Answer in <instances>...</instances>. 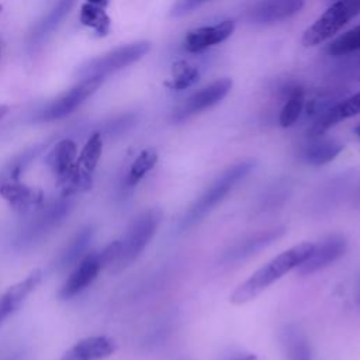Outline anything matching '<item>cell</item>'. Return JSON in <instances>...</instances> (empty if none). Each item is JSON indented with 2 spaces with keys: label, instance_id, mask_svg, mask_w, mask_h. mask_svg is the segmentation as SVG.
Returning a JSON list of instances; mask_svg holds the SVG:
<instances>
[{
  "label": "cell",
  "instance_id": "cell-1",
  "mask_svg": "<svg viewBox=\"0 0 360 360\" xmlns=\"http://www.w3.org/2000/svg\"><path fill=\"white\" fill-rule=\"evenodd\" d=\"M312 249V242H301L281 252L278 256H276L264 266H262L259 270H256L246 281L239 284L231 294L229 301L235 305H242L255 300L269 285L276 283L278 278H281L292 269H297L308 257Z\"/></svg>",
  "mask_w": 360,
  "mask_h": 360
},
{
  "label": "cell",
  "instance_id": "cell-2",
  "mask_svg": "<svg viewBox=\"0 0 360 360\" xmlns=\"http://www.w3.org/2000/svg\"><path fill=\"white\" fill-rule=\"evenodd\" d=\"M253 167V160H242L222 172L183 214L179 229L187 231L194 225L200 224L219 202L225 200V197L235 188L239 181H242L252 172Z\"/></svg>",
  "mask_w": 360,
  "mask_h": 360
},
{
  "label": "cell",
  "instance_id": "cell-3",
  "mask_svg": "<svg viewBox=\"0 0 360 360\" xmlns=\"http://www.w3.org/2000/svg\"><path fill=\"white\" fill-rule=\"evenodd\" d=\"M160 222L162 211L158 208H149L132 219L124 238L120 239V255L114 264L110 266L112 273L122 271L138 259L155 236Z\"/></svg>",
  "mask_w": 360,
  "mask_h": 360
},
{
  "label": "cell",
  "instance_id": "cell-4",
  "mask_svg": "<svg viewBox=\"0 0 360 360\" xmlns=\"http://www.w3.org/2000/svg\"><path fill=\"white\" fill-rule=\"evenodd\" d=\"M360 14V0H336L304 31L301 44L316 46L333 38L352 18Z\"/></svg>",
  "mask_w": 360,
  "mask_h": 360
},
{
  "label": "cell",
  "instance_id": "cell-5",
  "mask_svg": "<svg viewBox=\"0 0 360 360\" xmlns=\"http://www.w3.org/2000/svg\"><path fill=\"white\" fill-rule=\"evenodd\" d=\"M73 207L72 197L60 195L59 200L42 205L37 214L25 224L15 238V246L20 249L31 248L45 239L53 229H56L66 217H69Z\"/></svg>",
  "mask_w": 360,
  "mask_h": 360
},
{
  "label": "cell",
  "instance_id": "cell-6",
  "mask_svg": "<svg viewBox=\"0 0 360 360\" xmlns=\"http://www.w3.org/2000/svg\"><path fill=\"white\" fill-rule=\"evenodd\" d=\"M149 41H136L118 46L98 58L87 60L77 69V76H80L82 80L90 77H105L107 75L121 70L142 59L149 52Z\"/></svg>",
  "mask_w": 360,
  "mask_h": 360
},
{
  "label": "cell",
  "instance_id": "cell-7",
  "mask_svg": "<svg viewBox=\"0 0 360 360\" xmlns=\"http://www.w3.org/2000/svg\"><path fill=\"white\" fill-rule=\"evenodd\" d=\"M104 77H90L80 80L76 86L62 93L59 97L52 100L45 108H42L38 114V121H56L70 115L76 108H79L87 97L97 91V89L103 84Z\"/></svg>",
  "mask_w": 360,
  "mask_h": 360
},
{
  "label": "cell",
  "instance_id": "cell-8",
  "mask_svg": "<svg viewBox=\"0 0 360 360\" xmlns=\"http://www.w3.org/2000/svg\"><path fill=\"white\" fill-rule=\"evenodd\" d=\"M347 249V239L343 235L333 233L314 243L308 257L295 269L300 276H311L340 259Z\"/></svg>",
  "mask_w": 360,
  "mask_h": 360
},
{
  "label": "cell",
  "instance_id": "cell-9",
  "mask_svg": "<svg viewBox=\"0 0 360 360\" xmlns=\"http://www.w3.org/2000/svg\"><path fill=\"white\" fill-rule=\"evenodd\" d=\"M231 87H232V80L228 77H222L200 89L198 91L188 96L184 100V103L174 111L173 120L179 122L194 114L205 111L207 108H211L212 105L218 104L222 98H225Z\"/></svg>",
  "mask_w": 360,
  "mask_h": 360
},
{
  "label": "cell",
  "instance_id": "cell-10",
  "mask_svg": "<svg viewBox=\"0 0 360 360\" xmlns=\"http://www.w3.org/2000/svg\"><path fill=\"white\" fill-rule=\"evenodd\" d=\"M104 263L98 252L87 253L72 270L69 277L62 284L58 295L60 300H70L86 290L98 276Z\"/></svg>",
  "mask_w": 360,
  "mask_h": 360
},
{
  "label": "cell",
  "instance_id": "cell-11",
  "mask_svg": "<svg viewBox=\"0 0 360 360\" xmlns=\"http://www.w3.org/2000/svg\"><path fill=\"white\" fill-rule=\"evenodd\" d=\"M0 195L18 214L35 212L44 205L45 194L39 187L21 181H0Z\"/></svg>",
  "mask_w": 360,
  "mask_h": 360
},
{
  "label": "cell",
  "instance_id": "cell-12",
  "mask_svg": "<svg viewBox=\"0 0 360 360\" xmlns=\"http://www.w3.org/2000/svg\"><path fill=\"white\" fill-rule=\"evenodd\" d=\"M235 31L232 20H224L214 25H204L188 31L183 39V49L190 53L202 52L228 39Z\"/></svg>",
  "mask_w": 360,
  "mask_h": 360
},
{
  "label": "cell",
  "instance_id": "cell-13",
  "mask_svg": "<svg viewBox=\"0 0 360 360\" xmlns=\"http://www.w3.org/2000/svg\"><path fill=\"white\" fill-rule=\"evenodd\" d=\"M42 280V270L34 269L27 277L8 287L0 297V323L20 309L27 297L38 287Z\"/></svg>",
  "mask_w": 360,
  "mask_h": 360
},
{
  "label": "cell",
  "instance_id": "cell-14",
  "mask_svg": "<svg viewBox=\"0 0 360 360\" xmlns=\"http://www.w3.org/2000/svg\"><path fill=\"white\" fill-rule=\"evenodd\" d=\"M304 4V0H263L248 13V20L255 24L283 21L300 13Z\"/></svg>",
  "mask_w": 360,
  "mask_h": 360
},
{
  "label": "cell",
  "instance_id": "cell-15",
  "mask_svg": "<svg viewBox=\"0 0 360 360\" xmlns=\"http://www.w3.org/2000/svg\"><path fill=\"white\" fill-rule=\"evenodd\" d=\"M117 349V343L108 336H87L68 349L59 360H104Z\"/></svg>",
  "mask_w": 360,
  "mask_h": 360
},
{
  "label": "cell",
  "instance_id": "cell-16",
  "mask_svg": "<svg viewBox=\"0 0 360 360\" xmlns=\"http://www.w3.org/2000/svg\"><path fill=\"white\" fill-rule=\"evenodd\" d=\"M285 233V228L284 226H277V228H271L267 231H262V232H256L255 235H250L245 239H242L240 242L235 243L233 246H231L222 256V262H238L240 259L249 257L252 255H255L256 252L262 250L263 248L271 245L274 240H277L278 238H281Z\"/></svg>",
  "mask_w": 360,
  "mask_h": 360
},
{
  "label": "cell",
  "instance_id": "cell-17",
  "mask_svg": "<svg viewBox=\"0 0 360 360\" xmlns=\"http://www.w3.org/2000/svg\"><path fill=\"white\" fill-rule=\"evenodd\" d=\"M96 229L93 225H86L80 228L75 236L66 243V246L58 255L53 267L58 271H65L75 267L86 255L90 248V243L94 238Z\"/></svg>",
  "mask_w": 360,
  "mask_h": 360
},
{
  "label": "cell",
  "instance_id": "cell-18",
  "mask_svg": "<svg viewBox=\"0 0 360 360\" xmlns=\"http://www.w3.org/2000/svg\"><path fill=\"white\" fill-rule=\"evenodd\" d=\"M360 114V91L326 110L309 129L311 138H318L330 127Z\"/></svg>",
  "mask_w": 360,
  "mask_h": 360
},
{
  "label": "cell",
  "instance_id": "cell-19",
  "mask_svg": "<svg viewBox=\"0 0 360 360\" xmlns=\"http://www.w3.org/2000/svg\"><path fill=\"white\" fill-rule=\"evenodd\" d=\"M77 145L72 139H60L48 153L46 165L56 179L60 181L75 166L77 160Z\"/></svg>",
  "mask_w": 360,
  "mask_h": 360
},
{
  "label": "cell",
  "instance_id": "cell-20",
  "mask_svg": "<svg viewBox=\"0 0 360 360\" xmlns=\"http://www.w3.org/2000/svg\"><path fill=\"white\" fill-rule=\"evenodd\" d=\"M343 149V143L336 139L314 138L302 150V159L311 166H323L332 162Z\"/></svg>",
  "mask_w": 360,
  "mask_h": 360
},
{
  "label": "cell",
  "instance_id": "cell-21",
  "mask_svg": "<svg viewBox=\"0 0 360 360\" xmlns=\"http://www.w3.org/2000/svg\"><path fill=\"white\" fill-rule=\"evenodd\" d=\"M76 0H59L31 30L28 39L31 42H37L48 37L55 28L60 24V21L70 13Z\"/></svg>",
  "mask_w": 360,
  "mask_h": 360
},
{
  "label": "cell",
  "instance_id": "cell-22",
  "mask_svg": "<svg viewBox=\"0 0 360 360\" xmlns=\"http://www.w3.org/2000/svg\"><path fill=\"white\" fill-rule=\"evenodd\" d=\"M200 76L198 68L186 59H177L172 63L170 79L165 82V86L170 90H186L197 83Z\"/></svg>",
  "mask_w": 360,
  "mask_h": 360
},
{
  "label": "cell",
  "instance_id": "cell-23",
  "mask_svg": "<svg viewBox=\"0 0 360 360\" xmlns=\"http://www.w3.org/2000/svg\"><path fill=\"white\" fill-rule=\"evenodd\" d=\"M79 18L84 27L91 28L94 31V34H97L98 37H104L110 32L111 20L103 7H98V6H94L90 3H84L80 7Z\"/></svg>",
  "mask_w": 360,
  "mask_h": 360
},
{
  "label": "cell",
  "instance_id": "cell-24",
  "mask_svg": "<svg viewBox=\"0 0 360 360\" xmlns=\"http://www.w3.org/2000/svg\"><path fill=\"white\" fill-rule=\"evenodd\" d=\"M158 162V152L152 148L143 149L132 162L127 177H125V186L127 187H135L145 176L149 173Z\"/></svg>",
  "mask_w": 360,
  "mask_h": 360
},
{
  "label": "cell",
  "instance_id": "cell-25",
  "mask_svg": "<svg viewBox=\"0 0 360 360\" xmlns=\"http://www.w3.org/2000/svg\"><path fill=\"white\" fill-rule=\"evenodd\" d=\"M357 51H360V24L336 37L326 49L330 56H343Z\"/></svg>",
  "mask_w": 360,
  "mask_h": 360
},
{
  "label": "cell",
  "instance_id": "cell-26",
  "mask_svg": "<svg viewBox=\"0 0 360 360\" xmlns=\"http://www.w3.org/2000/svg\"><path fill=\"white\" fill-rule=\"evenodd\" d=\"M101 152H103V138H101V134L100 132H94L87 139V142L84 143L83 149L77 155V160L76 162L84 170H87L90 173H94V170L97 167V163L100 160Z\"/></svg>",
  "mask_w": 360,
  "mask_h": 360
},
{
  "label": "cell",
  "instance_id": "cell-27",
  "mask_svg": "<svg viewBox=\"0 0 360 360\" xmlns=\"http://www.w3.org/2000/svg\"><path fill=\"white\" fill-rule=\"evenodd\" d=\"M304 108V90L301 87L292 89L287 103L283 105L278 122L283 128H288L297 122Z\"/></svg>",
  "mask_w": 360,
  "mask_h": 360
},
{
  "label": "cell",
  "instance_id": "cell-28",
  "mask_svg": "<svg viewBox=\"0 0 360 360\" xmlns=\"http://www.w3.org/2000/svg\"><path fill=\"white\" fill-rule=\"evenodd\" d=\"M42 146H34L25 152H22L21 155H18L17 158H14L3 170L1 176H0V181H20L21 174L24 173V170L27 169V166L35 159V156L41 152Z\"/></svg>",
  "mask_w": 360,
  "mask_h": 360
},
{
  "label": "cell",
  "instance_id": "cell-29",
  "mask_svg": "<svg viewBox=\"0 0 360 360\" xmlns=\"http://www.w3.org/2000/svg\"><path fill=\"white\" fill-rule=\"evenodd\" d=\"M284 345L288 360H312L308 340L300 330L288 328Z\"/></svg>",
  "mask_w": 360,
  "mask_h": 360
},
{
  "label": "cell",
  "instance_id": "cell-30",
  "mask_svg": "<svg viewBox=\"0 0 360 360\" xmlns=\"http://www.w3.org/2000/svg\"><path fill=\"white\" fill-rule=\"evenodd\" d=\"M208 0H177V3L172 8V15L179 17L187 13H191L194 8L200 7L201 4L207 3Z\"/></svg>",
  "mask_w": 360,
  "mask_h": 360
},
{
  "label": "cell",
  "instance_id": "cell-31",
  "mask_svg": "<svg viewBox=\"0 0 360 360\" xmlns=\"http://www.w3.org/2000/svg\"><path fill=\"white\" fill-rule=\"evenodd\" d=\"M228 360H259L255 354H238V356H232L231 359Z\"/></svg>",
  "mask_w": 360,
  "mask_h": 360
},
{
  "label": "cell",
  "instance_id": "cell-32",
  "mask_svg": "<svg viewBox=\"0 0 360 360\" xmlns=\"http://www.w3.org/2000/svg\"><path fill=\"white\" fill-rule=\"evenodd\" d=\"M87 3L90 4H94V6H98V7H105L108 4V0H87Z\"/></svg>",
  "mask_w": 360,
  "mask_h": 360
},
{
  "label": "cell",
  "instance_id": "cell-33",
  "mask_svg": "<svg viewBox=\"0 0 360 360\" xmlns=\"http://www.w3.org/2000/svg\"><path fill=\"white\" fill-rule=\"evenodd\" d=\"M8 105H6V104H0V121L8 114Z\"/></svg>",
  "mask_w": 360,
  "mask_h": 360
},
{
  "label": "cell",
  "instance_id": "cell-34",
  "mask_svg": "<svg viewBox=\"0 0 360 360\" xmlns=\"http://www.w3.org/2000/svg\"><path fill=\"white\" fill-rule=\"evenodd\" d=\"M354 134H356V135H357V136H359V138H360V125H359V127H356V128H354Z\"/></svg>",
  "mask_w": 360,
  "mask_h": 360
},
{
  "label": "cell",
  "instance_id": "cell-35",
  "mask_svg": "<svg viewBox=\"0 0 360 360\" xmlns=\"http://www.w3.org/2000/svg\"><path fill=\"white\" fill-rule=\"evenodd\" d=\"M1 8H3V7H1V4H0V13H1Z\"/></svg>",
  "mask_w": 360,
  "mask_h": 360
},
{
  "label": "cell",
  "instance_id": "cell-36",
  "mask_svg": "<svg viewBox=\"0 0 360 360\" xmlns=\"http://www.w3.org/2000/svg\"><path fill=\"white\" fill-rule=\"evenodd\" d=\"M329 1H330V3H332V1H336V0H329Z\"/></svg>",
  "mask_w": 360,
  "mask_h": 360
},
{
  "label": "cell",
  "instance_id": "cell-37",
  "mask_svg": "<svg viewBox=\"0 0 360 360\" xmlns=\"http://www.w3.org/2000/svg\"><path fill=\"white\" fill-rule=\"evenodd\" d=\"M359 201H360V195H359Z\"/></svg>",
  "mask_w": 360,
  "mask_h": 360
},
{
  "label": "cell",
  "instance_id": "cell-38",
  "mask_svg": "<svg viewBox=\"0 0 360 360\" xmlns=\"http://www.w3.org/2000/svg\"><path fill=\"white\" fill-rule=\"evenodd\" d=\"M0 49H1V45H0Z\"/></svg>",
  "mask_w": 360,
  "mask_h": 360
}]
</instances>
